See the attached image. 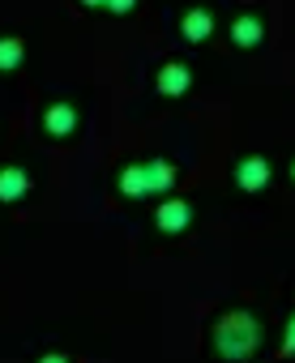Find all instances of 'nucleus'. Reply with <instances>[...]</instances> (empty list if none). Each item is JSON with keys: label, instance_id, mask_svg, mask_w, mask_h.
Here are the masks:
<instances>
[{"label": "nucleus", "instance_id": "1", "mask_svg": "<svg viewBox=\"0 0 295 363\" xmlns=\"http://www.w3.org/2000/svg\"><path fill=\"white\" fill-rule=\"evenodd\" d=\"M257 325H252V316H244V312H235V316H227L223 325H218V350L223 354H248L252 346H257Z\"/></svg>", "mask_w": 295, "mask_h": 363}, {"label": "nucleus", "instance_id": "2", "mask_svg": "<svg viewBox=\"0 0 295 363\" xmlns=\"http://www.w3.org/2000/svg\"><path fill=\"white\" fill-rule=\"evenodd\" d=\"M235 179H240L244 193H257V189L269 184V162H265V158H244V162L235 167Z\"/></svg>", "mask_w": 295, "mask_h": 363}, {"label": "nucleus", "instance_id": "3", "mask_svg": "<svg viewBox=\"0 0 295 363\" xmlns=\"http://www.w3.org/2000/svg\"><path fill=\"white\" fill-rule=\"evenodd\" d=\"M30 193V175L22 167H5L0 171V201H22Z\"/></svg>", "mask_w": 295, "mask_h": 363}, {"label": "nucleus", "instance_id": "4", "mask_svg": "<svg viewBox=\"0 0 295 363\" xmlns=\"http://www.w3.org/2000/svg\"><path fill=\"white\" fill-rule=\"evenodd\" d=\"M73 124H77V116H73V107H65V103H56V107H48V111H43V128H48L52 137L73 133Z\"/></svg>", "mask_w": 295, "mask_h": 363}, {"label": "nucleus", "instance_id": "5", "mask_svg": "<svg viewBox=\"0 0 295 363\" xmlns=\"http://www.w3.org/2000/svg\"><path fill=\"white\" fill-rule=\"evenodd\" d=\"M172 179H176V167H172V162H163V158L145 162V184H150V193H167Z\"/></svg>", "mask_w": 295, "mask_h": 363}, {"label": "nucleus", "instance_id": "6", "mask_svg": "<svg viewBox=\"0 0 295 363\" xmlns=\"http://www.w3.org/2000/svg\"><path fill=\"white\" fill-rule=\"evenodd\" d=\"M189 86H193V73H189L184 65H167L163 77H159V90H163V94H184Z\"/></svg>", "mask_w": 295, "mask_h": 363}, {"label": "nucleus", "instance_id": "7", "mask_svg": "<svg viewBox=\"0 0 295 363\" xmlns=\"http://www.w3.org/2000/svg\"><path fill=\"white\" fill-rule=\"evenodd\" d=\"M189 218H193V210H189L184 201H167V206L159 210V227H163V231H184Z\"/></svg>", "mask_w": 295, "mask_h": 363}, {"label": "nucleus", "instance_id": "8", "mask_svg": "<svg viewBox=\"0 0 295 363\" xmlns=\"http://www.w3.org/2000/svg\"><path fill=\"white\" fill-rule=\"evenodd\" d=\"M210 30H214V22H210V13H206V9H193V13H184V39H189V43H201V39H210Z\"/></svg>", "mask_w": 295, "mask_h": 363}, {"label": "nucleus", "instance_id": "9", "mask_svg": "<svg viewBox=\"0 0 295 363\" xmlns=\"http://www.w3.org/2000/svg\"><path fill=\"white\" fill-rule=\"evenodd\" d=\"M120 189H124V197H145L150 193V184H145V162H137V167H128L120 175Z\"/></svg>", "mask_w": 295, "mask_h": 363}, {"label": "nucleus", "instance_id": "10", "mask_svg": "<svg viewBox=\"0 0 295 363\" xmlns=\"http://www.w3.org/2000/svg\"><path fill=\"white\" fill-rule=\"evenodd\" d=\"M231 39H235L240 48H252V43H261V22H257V18H240V22L231 26Z\"/></svg>", "mask_w": 295, "mask_h": 363}, {"label": "nucleus", "instance_id": "11", "mask_svg": "<svg viewBox=\"0 0 295 363\" xmlns=\"http://www.w3.org/2000/svg\"><path fill=\"white\" fill-rule=\"evenodd\" d=\"M22 65V43L18 39H0V69H18Z\"/></svg>", "mask_w": 295, "mask_h": 363}, {"label": "nucleus", "instance_id": "12", "mask_svg": "<svg viewBox=\"0 0 295 363\" xmlns=\"http://www.w3.org/2000/svg\"><path fill=\"white\" fill-rule=\"evenodd\" d=\"M103 5H107V9H111V13H128V9H133V5H137V0H103Z\"/></svg>", "mask_w": 295, "mask_h": 363}, {"label": "nucleus", "instance_id": "13", "mask_svg": "<svg viewBox=\"0 0 295 363\" xmlns=\"http://www.w3.org/2000/svg\"><path fill=\"white\" fill-rule=\"evenodd\" d=\"M282 350H286V354H295V320L286 325V342H282Z\"/></svg>", "mask_w": 295, "mask_h": 363}, {"label": "nucleus", "instance_id": "14", "mask_svg": "<svg viewBox=\"0 0 295 363\" xmlns=\"http://www.w3.org/2000/svg\"><path fill=\"white\" fill-rule=\"evenodd\" d=\"M86 5H103V0H86Z\"/></svg>", "mask_w": 295, "mask_h": 363}]
</instances>
